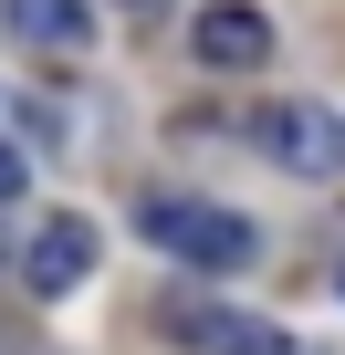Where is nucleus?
I'll use <instances>...</instances> for the list:
<instances>
[{"instance_id": "obj_1", "label": "nucleus", "mask_w": 345, "mask_h": 355, "mask_svg": "<svg viewBox=\"0 0 345 355\" xmlns=\"http://www.w3.org/2000/svg\"><path fill=\"white\" fill-rule=\"evenodd\" d=\"M136 230L167 251V261H189V272H241L262 241H251V220H230V209H210V199H136Z\"/></svg>"}, {"instance_id": "obj_2", "label": "nucleus", "mask_w": 345, "mask_h": 355, "mask_svg": "<svg viewBox=\"0 0 345 355\" xmlns=\"http://www.w3.org/2000/svg\"><path fill=\"white\" fill-rule=\"evenodd\" d=\"M157 324H167V345H189V355H293L283 324H262V313H241L220 293H167Z\"/></svg>"}, {"instance_id": "obj_3", "label": "nucleus", "mask_w": 345, "mask_h": 355, "mask_svg": "<svg viewBox=\"0 0 345 355\" xmlns=\"http://www.w3.org/2000/svg\"><path fill=\"white\" fill-rule=\"evenodd\" d=\"M251 146L272 167H293V178H345V125L324 105H262L251 115Z\"/></svg>"}, {"instance_id": "obj_4", "label": "nucleus", "mask_w": 345, "mask_h": 355, "mask_svg": "<svg viewBox=\"0 0 345 355\" xmlns=\"http://www.w3.org/2000/svg\"><path fill=\"white\" fill-rule=\"evenodd\" d=\"M84 272H94V220L53 209V220L32 230V251H22V282H32V293H74Z\"/></svg>"}, {"instance_id": "obj_5", "label": "nucleus", "mask_w": 345, "mask_h": 355, "mask_svg": "<svg viewBox=\"0 0 345 355\" xmlns=\"http://www.w3.org/2000/svg\"><path fill=\"white\" fill-rule=\"evenodd\" d=\"M189 42H199V63H220V73H251V63L272 53V21L251 11V0H210Z\"/></svg>"}, {"instance_id": "obj_6", "label": "nucleus", "mask_w": 345, "mask_h": 355, "mask_svg": "<svg viewBox=\"0 0 345 355\" xmlns=\"http://www.w3.org/2000/svg\"><path fill=\"white\" fill-rule=\"evenodd\" d=\"M0 21H11V42H32V53H84L94 42L84 0H0Z\"/></svg>"}, {"instance_id": "obj_7", "label": "nucleus", "mask_w": 345, "mask_h": 355, "mask_svg": "<svg viewBox=\"0 0 345 355\" xmlns=\"http://www.w3.org/2000/svg\"><path fill=\"white\" fill-rule=\"evenodd\" d=\"M22 189H32V167H22L11 146H0V199H22Z\"/></svg>"}, {"instance_id": "obj_8", "label": "nucleus", "mask_w": 345, "mask_h": 355, "mask_svg": "<svg viewBox=\"0 0 345 355\" xmlns=\"http://www.w3.org/2000/svg\"><path fill=\"white\" fill-rule=\"evenodd\" d=\"M335 293H345V272H335Z\"/></svg>"}, {"instance_id": "obj_9", "label": "nucleus", "mask_w": 345, "mask_h": 355, "mask_svg": "<svg viewBox=\"0 0 345 355\" xmlns=\"http://www.w3.org/2000/svg\"><path fill=\"white\" fill-rule=\"evenodd\" d=\"M126 11H136V0H126Z\"/></svg>"}]
</instances>
